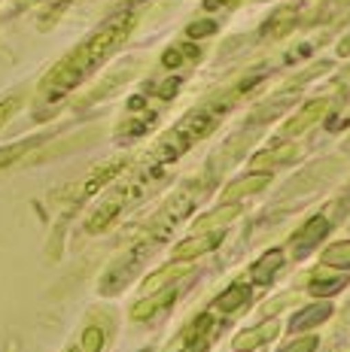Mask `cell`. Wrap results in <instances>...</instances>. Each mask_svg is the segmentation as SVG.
Listing matches in <instances>:
<instances>
[{
	"label": "cell",
	"instance_id": "cell-1",
	"mask_svg": "<svg viewBox=\"0 0 350 352\" xmlns=\"http://www.w3.org/2000/svg\"><path fill=\"white\" fill-rule=\"evenodd\" d=\"M131 28H134V16H131V12H122V16L110 19L98 34H92L83 46H76L74 52H70L52 73H49L46 82H43V94H46L49 100H58V98H64L68 91H74V88L83 82L89 73L98 70L101 64H104L107 58L122 46V43H125Z\"/></svg>",
	"mask_w": 350,
	"mask_h": 352
},
{
	"label": "cell",
	"instance_id": "cell-2",
	"mask_svg": "<svg viewBox=\"0 0 350 352\" xmlns=\"http://www.w3.org/2000/svg\"><path fill=\"white\" fill-rule=\"evenodd\" d=\"M223 107H207V109H198V113H189L183 122L177 124V128L171 131V134L165 137L162 143L156 146V161L158 164H167V161H177L183 152L189 149L192 143H198L201 137H207L210 131L216 128V122H220L223 116Z\"/></svg>",
	"mask_w": 350,
	"mask_h": 352
},
{
	"label": "cell",
	"instance_id": "cell-3",
	"mask_svg": "<svg viewBox=\"0 0 350 352\" xmlns=\"http://www.w3.org/2000/svg\"><path fill=\"white\" fill-rule=\"evenodd\" d=\"M147 179H150V173L143 176V179H137V182H131V186L119 188V192H116L113 197H107V201L101 204V210H98V212H94V216L89 219V225H85V228H89V234H101V231L107 228V225L113 222L116 216H119L122 210L128 207L131 201H134V197H141L143 186H147Z\"/></svg>",
	"mask_w": 350,
	"mask_h": 352
},
{
	"label": "cell",
	"instance_id": "cell-4",
	"mask_svg": "<svg viewBox=\"0 0 350 352\" xmlns=\"http://www.w3.org/2000/svg\"><path fill=\"white\" fill-rule=\"evenodd\" d=\"M220 243H223V231L189 237L180 246H174V261H192V258H198V255H204V252H214Z\"/></svg>",
	"mask_w": 350,
	"mask_h": 352
},
{
	"label": "cell",
	"instance_id": "cell-5",
	"mask_svg": "<svg viewBox=\"0 0 350 352\" xmlns=\"http://www.w3.org/2000/svg\"><path fill=\"white\" fill-rule=\"evenodd\" d=\"M277 331H280V328H277V322H274V319L259 322V325H256V328H250V331H240V334H235L231 346H235L238 352H250V349L262 346V343H268Z\"/></svg>",
	"mask_w": 350,
	"mask_h": 352
},
{
	"label": "cell",
	"instance_id": "cell-6",
	"mask_svg": "<svg viewBox=\"0 0 350 352\" xmlns=\"http://www.w3.org/2000/svg\"><path fill=\"white\" fill-rule=\"evenodd\" d=\"M326 231H329V222H326L323 216H317V219H311L308 225H305L302 231L293 237V249H296V255H305L308 249H313L320 243V240L326 237Z\"/></svg>",
	"mask_w": 350,
	"mask_h": 352
},
{
	"label": "cell",
	"instance_id": "cell-7",
	"mask_svg": "<svg viewBox=\"0 0 350 352\" xmlns=\"http://www.w3.org/2000/svg\"><path fill=\"white\" fill-rule=\"evenodd\" d=\"M177 298V292L174 289H165V292H152V298H143V300H137L134 307H131V319H150L152 313H158L165 304H171V300Z\"/></svg>",
	"mask_w": 350,
	"mask_h": 352
},
{
	"label": "cell",
	"instance_id": "cell-8",
	"mask_svg": "<svg viewBox=\"0 0 350 352\" xmlns=\"http://www.w3.org/2000/svg\"><path fill=\"white\" fill-rule=\"evenodd\" d=\"M280 267H283V252H280V249H271V252H265L256 264H253L250 276H253V283L265 285V283L274 280V274H277Z\"/></svg>",
	"mask_w": 350,
	"mask_h": 352
},
{
	"label": "cell",
	"instance_id": "cell-9",
	"mask_svg": "<svg viewBox=\"0 0 350 352\" xmlns=\"http://www.w3.org/2000/svg\"><path fill=\"white\" fill-rule=\"evenodd\" d=\"M332 316V307L329 304H313V307H305V310H298L293 322H289V328L293 331H308V328L320 325V322H326Z\"/></svg>",
	"mask_w": 350,
	"mask_h": 352
},
{
	"label": "cell",
	"instance_id": "cell-10",
	"mask_svg": "<svg viewBox=\"0 0 350 352\" xmlns=\"http://www.w3.org/2000/svg\"><path fill=\"white\" fill-rule=\"evenodd\" d=\"M247 300H250V289H247L244 283H235L214 300V307L223 310V313H235V310H240V307H247Z\"/></svg>",
	"mask_w": 350,
	"mask_h": 352
},
{
	"label": "cell",
	"instance_id": "cell-11",
	"mask_svg": "<svg viewBox=\"0 0 350 352\" xmlns=\"http://www.w3.org/2000/svg\"><path fill=\"white\" fill-rule=\"evenodd\" d=\"M189 270V261H177V264H167V267H162L158 274H152L147 283H143V292L147 295H152V292H158V289H165L167 283H174V280H180Z\"/></svg>",
	"mask_w": 350,
	"mask_h": 352
},
{
	"label": "cell",
	"instance_id": "cell-12",
	"mask_svg": "<svg viewBox=\"0 0 350 352\" xmlns=\"http://www.w3.org/2000/svg\"><path fill=\"white\" fill-rule=\"evenodd\" d=\"M122 167H125V164H122V161H116V164H107V167H101V170H98V173H94V176H92V179H89V182H85V186H83V197H89V195H94V192H98V188H101V186H104V182H110V179H113V176H116V173H119V170H122Z\"/></svg>",
	"mask_w": 350,
	"mask_h": 352
},
{
	"label": "cell",
	"instance_id": "cell-13",
	"mask_svg": "<svg viewBox=\"0 0 350 352\" xmlns=\"http://www.w3.org/2000/svg\"><path fill=\"white\" fill-rule=\"evenodd\" d=\"M323 264L350 270V240H347V243H332L329 249H326V252H323Z\"/></svg>",
	"mask_w": 350,
	"mask_h": 352
},
{
	"label": "cell",
	"instance_id": "cell-14",
	"mask_svg": "<svg viewBox=\"0 0 350 352\" xmlns=\"http://www.w3.org/2000/svg\"><path fill=\"white\" fill-rule=\"evenodd\" d=\"M268 182V176L265 173H259V176H250V179H240V182H235V186L225 192V201H235V197H240V195H250V192H259L262 186Z\"/></svg>",
	"mask_w": 350,
	"mask_h": 352
},
{
	"label": "cell",
	"instance_id": "cell-15",
	"mask_svg": "<svg viewBox=\"0 0 350 352\" xmlns=\"http://www.w3.org/2000/svg\"><path fill=\"white\" fill-rule=\"evenodd\" d=\"M347 285V276H335V280H323V283H311V295H335Z\"/></svg>",
	"mask_w": 350,
	"mask_h": 352
},
{
	"label": "cell",
	"instance_id": "cell-16",
	"mask_svg": "<svg viewBox=\"0 0 350 352\" xmlns=\"http://www.w3.org/2000/svg\"><path fill=\"white\" fill-rule=\"evenodd\" d=\"M101 346H104V331H101V328H85L83 349L79 352H101Z\"/></svg>",
	"mask_w": 350,
	"mask_h": 352
},
{
	"label": "cell",
	"instance_id": "cell-17",
	"mask_svg": "<svg viewBox=\"0 0 350 352\" xmlns=\"http://www.w3.org/2000/svg\"><path fill=\"white\" fill-rule=\"evenodd\" d=\"M317 337H296V340L293 343H287V346H283L280 352H313V349H317Z\"/></svg>",
	"mask_w": 350,
	"mask_h": 352
},
{
	"label": "cell",
	"instance_id": "cell-18",
	"mask_svg": "<svg viewBox=\"0 0 350 352\" xmlns=\"http://www.w3.org/2000/svg\"><path fill=\"white\" fill-rule=\"evenodd\" d=\"M320 109H323V104H311L308 109H305V116H302V119H298V122H289V124H287V134H298V131H302L305 124H308V122L313 119V116L320 113Z\"/></svg>",
	"mask_w": 350,
	"mask_h": 352
},
{
	"label": "cell",
	"instance_id": "cell-19",
	"mask_svg": "<svg viewBox=\"0 0 350 352\" xmlns=\"http://www.w3.org/2000/svg\"><path fill=\"white\" fill-rule=\"evenodd\" d=\"M19 109V94H10V98L0 100V128H3L6 122H10V116Z\"/></svg>",
	"mask_w": 350,
	"mask_h": 352
},
{
	"label": "cell",
	"instance_id": "cell-20",
	"mask_svg": "<svg viewBox=\"0 0 350 352\" xmlns=\"http://www.w3.org/2000/svg\"><path fill=\"white\" fill-rule=\"evenodd\" d=\"M25 149H28V143L10 146V149H0V167H3V164H10L12 158H19V155H21V152H25Z\"/></svg>",
	"mask_w": 350,
	"mask_h": 352
},
{
	"label": "cell",
	"instance_id": "cell-21",
	"mask_svg": "<svg viewBox=\"0 0 350 352\" xmlns=\"http://www.w3.org/2000/svg\"><path fill=\"white\" fill-rule=\"evenodd\" d=\"M207 328H210V316H201V319L195 322V325L186 331V340H195V337L204 334V331H207Z\"/></svg>",
	"mask_w": 350,
	"mask_h": 352
},
{
	"label": "cell",
	"instance_id": "cell-22",
	"mask_svg": "<svg viewBox=\"0 0 350 352\" xmlns=\"http://www.w3.org/2000/svg\"><path fill=\"white\" fill-rule=\"evenodd\" d=\"M210 31H214V25H210V21H204V25H192V28H189V36H204Z\"/></svg>",
	"mask_w": 350,
	"mask_h": 352
},
{
	"label": "cell",
	"instance_id": "cell-23",
	"mask_svg": "<svg viewBox=\"0 0 350 352\" xmlns=\"http://www.w3.org/2000/svg\"><path fill=\"white\" fill-rule=\"evenodd\" d=\"M177 64H180V49H171L165 55V67H177Z\"/></svg>",
	"mask_w": 350,
	"mask_h": 352
},
{
	"label": "cell",
	"instance_id": "cell-24",
	"mask_svg": "<svg viewBox=\"0 0 350 352\" xmlns=\"http://www.w3.org/2000/svg\"><path fill=\"white\" fill-rule=\"evenodd\" d=\"M216 3H220V0H204V6H207V10H216ZM225 3V0H223Z\"/></svg>",
	"mask_w": 350,
	"mask_h": 352
},
{
	"label": "cell",
	"instance_id": "cell-25",
	"mask_svg": "<svg viewBox=\"0 0 350 352\" xmlns=\"http://www.w3.org/2000/svg\"><path fill=\"white\" fill-rule=\"evenodd\" d=\"M68 352H79V349H76V346H74V349H68Z\"/></svg>",
	"mask_w": 350,
	"mask_h": 352
}]
</instances>
